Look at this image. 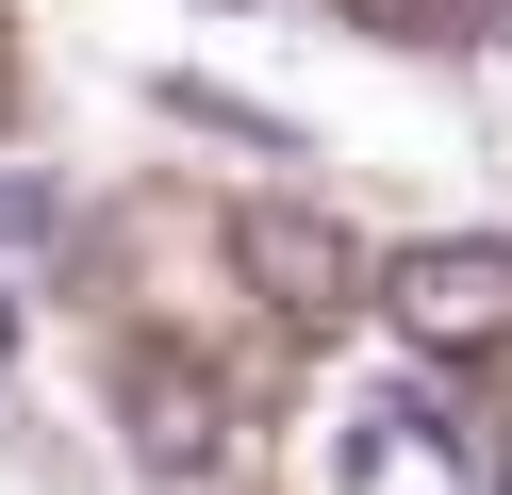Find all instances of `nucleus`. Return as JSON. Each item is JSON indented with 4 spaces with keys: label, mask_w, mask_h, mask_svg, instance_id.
Listing matches in <instances>:
<instances>
[{
    "label": "nucleus",
    "mask_w": 512,
    "mask_h": 495,
    "mask_svg": "<svg viewBox=\"0 0 512 495\" xmlns=\"http://www.w3.org/2000/svg\"><path fill=\"white\" fill-rule=\"evenodd\" d=\"M380 314H397L413 363H496V347H512V231L397 248V264H380Z\"/></svg>",
    "instance_id": "1"
},
{
    "label": "nucleus",
    "mask_w": 512,
    "mask_h": 495,
    "mask_svg": "<svg viewBox=\"0 0 512 495\" xmlns=\"http://www.w3.org/2000/svg\"><path fill=\"white\" fill-rule=\"evenodd\" d=\"M232 264H248V297H265V314H298V330L380 314L364 231H347V215H314V198H248V215H232Z\"/></svg>",
    "instance_id": "2"
},
{
    "label": "nucleus",
    "mask_w": 512,
    "mask_h": 495,
    "mask_svg": "<svg viewBox=\"0 0 512 495\" xmlns=\"http://www.w3.org/2000/svg\"><path fill=\"white\" fill-rule=\"evenodd\" d=\"M116 429H133V462L166 495H215V479H232V380L182 363V347H133V363H116Z\"/></svg>",
    "instance_id": "3"
},
{
    "label": "nucleus",
    "mask_w": 512,
    "mask_h": 495,
    "mask_svg": "<svg viewBox=\"0 0 512 495\" xmlns=\"http://www.w3.org/2000/svg\"><path fill=\"white\" fill-rule=\"evenodd\" d=\"M50 215H67V198H50L34 165H0V248H50Z\"/></svg>",
    "instance_id": "4"
},
{
    "label": "nucleus",
    "mask_w": 512,
    "mask_h": 495,
    "mask_svg": "<svg viewBox=\"0 0 512 495\" xmlns=\"http://www.w3.org/2000/svg\"><path fill=\"white\" fill-rule=\"evenodd\" d=\"M479 33H496V50H512V0H479Z\"/></svg>",
    "instance_id": "5"
},
{
    "label": "nucleus",
    "mask_w": 512,
    "mask_h": 495,
    "mask_svg": "<svg viewBox=\"0 0 512 495\" xmlns=\"http://www.w3.org/2000/svg\"><path fill=\"white\" fill-rule=\"evenodd\" d=\"M0 363H17V297H0Z\"/></svg>",
    "instance_id": "6"
},
{
    "label": "nucleus",
    "mask_w": 512,
    "mask_h": 495,
    "mask_svg": "<svg viewBox=\"0 0 512 495\" xmlns=\"http://www.w3.org/2000/svg\"><path fill=\"white\" fill-rule=\"evenodd\" d=\"M496 495H512V462H496Z\"/></svg>",
    "instance_id": "7"
}]
</instances>
